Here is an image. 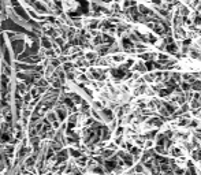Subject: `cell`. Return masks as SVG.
<instances>
[{"label":"cell","mask_w":201,"mask_h":175,"mask_svg":"<svg viewBox=\"0 0 201 175\" xmlns=\"http://www.w3.org/2000/svg\"><path fill=\"white\" fill-rule=\"evenodd\" d=\"M148 126H155V127H160V126H163V119L159 118V116H153V118H150L148 122Z\"/></svg>","instance_id":"obj_1"},{"label":"cell","mask_w":201,"mask_h":175,"mask_svg":"<svg viewBox=\"0 0 201 175\" xmlns=\"http://www.w3.org/2000/svg\"><path fill=\"white\" fill-rule=\"evenodd\" d=\"M168 152H170V154L172 156V157H175V159H178V157H180V156L183 154L182 149H180V148H178V146H171Z\"/></svg>","instance_id":"obj_2"},{"label":"cell","mask_w":201,"mask_h":175,"mask_svg":"<svg viewBox=\"0 0 201 175\" xmlns=\"http://www.w3.org/2000/svg\"><path fill=\"white\" fill-rule=\"evenodd\" d=\"M119 154L123 157V160H124V163L129 165V167H131L133 165V161H134V159L131 157V154L130 153H124V152H119Z\"/></svg>","instance_id":"obj_3"},{"label":"cell","mask_w":201,"mask_h":175,"mask_svg":"<svg viewBox=\"0 0 201 175\" xmlns=\"http://www.w3.org/2000/svg\"><path fill=\"white\" fill-rule=\"evenodd\" d=\"M156 145H161V146H164L165 144V139H167V137H165L164 133H160V134H156Z\"/></svg>","instance_id":"obj_4"},{"label":"cell","mask_w":201,"mask_h":175,"mask_svg":"<svg viewBox=\"0 0 201 175\" xmlns=\"http://www.w3.org/2000/svg\"><path fill=\"white\" fill-rule=\"evenodd\" d=\"M161 105L164 107L167 111H168V113L170 115H172V113L175 112V105H172V104H170V103H167V101H164V103H161Z\"/></svg>","instance_id":"obj_5"},{"label":"cell","mask_w":201,"mask_h":175,"mask_svg":"<svg viewBox=\"0 0 201 175\" xmlns=\"http://www.w3.org/2000/svg\"><path fill=\"white\" fill-rule=\"evenodd\" d=\"M130 153L134 156V160H138L139 153H141V148H130Z\"/></svg>","instance_id":"obj_6"},{"label":"cell","mask_w":201,"mask_h":175,"mask_svg":"<svg viewBox=\"0 0 201 175\" xmlns=\"http://www.w3.org/2000/svg\"><path fill=\"white\" fill-rule=\"evenodd\" d=\"M176 124H178L179 127H183V126H187V124H189V119H187V118H180V119H178V122H176Z\"/></svg>","instance_id":"obj_7"},{"label":"cell","mask_w":201,"mask_h":175,"mask_svg":"<svg viewBox=\"0 0 201 175\" xmlns=\"http://www.w3.org/2000/svg\"><path fill=\"white\" fill-rule=\"evenodd\" d=\"M134 171H135V172H139V174H142V172H145V167L142 165V163H141V164H137L135 167H134Z\"/></svg>","instance_id":"obj_8"},{"label":"cell","mask_w":201,"mask_h":175,"mask_svg":"<svg viewBox=\"0 0 201 175\" xmlns=\"http://www.w3.org/2000/svg\"><path fill=\"white\" fill-rule=\"evenodd\" d=\"M191 159L194 160V161H200V157H198L197 149H191Z\"/></svg>","instance_id":"obj_9"},{"label":"cell","mask_w":201,"mask_h":175,"mask_svg":"<svg viewBox=\"0 0 201 175\" xmlns=\"http://www.w3.org/2000/svg\"><path fill=\"white\" fill-rule=\"evenodd\" d=\"M187 126H189V127H194V129H196V127H198V122L194 120V119H193V120H189V124H187Z\"/></svg>","instance_id":"obj_10"},{"label":"cell","mask_w":201,"mask_h":175,"mask_svg":"<svg viewBox=\"0 0 201 175\" xmlns=\"http://www.w3.org/2000/svg\"><path fill=\"white\" fill-rule=\"evenodd\" d=\"M144 142H145V148H146V149H149V148L153 146V141H152V139H146Z\"/></svg>","instance_id":"obj_11"},{"label":"cell","mask_w":201,"mask_h":175,"mask_svg":"<svg viewBox=\"0 0 201 175\" xmlns=\"http://www.w3.org/2000/svg\"><path fill=\"white\" fill-rule=\"evenodd\" d=\"M164 134H165V137H167V138H172V135H174V131H172V130H167Z\"/></svg>","instance_id":"obj_12"},{"label":"cell","mask_w":201,"mask_h":175,"mask_svg":"<svg viewBox=\"0 0 201 175\" xmlns=\"http://www.w3.org/2000/svg\"><path fill=\"white\" fill-rule=\"evenodd\" d=\"M197 153H198V157H200V161H201V146L197 148Z\"/></svg>","instance_id":"obj_13"},{"label":"cell","mask_w":201,"mask_h":175,"mask_svg":"<svg viewBox=\"0 0 201 175\" xmlns=\"http://www.w3.org/2000/svg\"><path fill=\"white\" fill-rule=\"evenodd\" d=\"M183 90H189V85L187 83H183Z\"/></svg>","instance_id":"obj_14"},{"label":"cell","mask_w":201,"mask_h":175,"mask_svg":"<svg viewBox=\"0 0 201 175\" xmlns=\"http://www.w3.org/2000/svg\"><path fill=\"white\" fill-rule=\"evenodd\" d=\"M198 100H200V101H201V98H198Z\"/></svg>","instance_id":"obj_15"}]
</instances>
